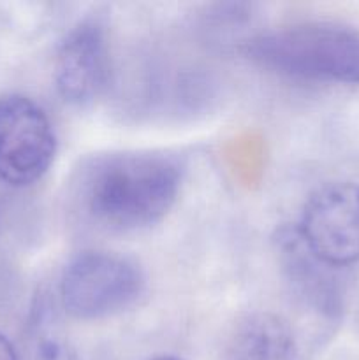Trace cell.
Segmentation results:
<instances>
[{
	"label": "cell",
	"mask_w": 359,
	"mask_h": 360,
	"mask_svg": "<svg viewBox=\"0 0 359 360\" xmlns=\"http://www.w3.org/2000/svg\"><path fill=\"white\" fill-rule=\"evenodd\" d=\"M291 326L273 313H252L239 320L227 343V360H294Z\"/></svg>",
	"instance_id": "52a82bcc"
},
{
	"label": "cell",
	"mask_w": 359,
	"mask_h": 360,
	"mask_svg": "<svg viewBox=\"0 0 359 360\" xmlns=\"http://www.w3.org/2000/svg\"><path fill=\"white\" fill-rule=\"evenodd\" d=\"M182 179L183 165L171 155L155 151L106 155L92 162L81 176V206L108 231H139L168 214Z\"/></svg>",
	"instance_id": "6da1fadb"
},
{
	"label": "cell",
	"mask_w": 359,
	"mask_h": 360,
	"mask_svg": "<svg viewBox=\"0 0 359 360\" xmlns=\"http://www.w3.org/2000/svg\"><path fill=\"white\" fill-rule=\"evenodd\" d=\"M56 137L48 115L32 98H0V181L28 186L55 160Z\"/></svg>",
	"instance_id": "5b68a950"
},
{
	"label": "cell",
	"mask_w": 359,
	"mask_h": 360,
	"mask_svg": "<svg viewBox=\"0 0 359 360\" xmlns=\"http://www.w3.org/2000/svg\"><path fill=\"white\" fill-rule=\"evenodd\" d=\"M62 301L74 319L99 320L129 309L144 290L136 262L116 253L84 252L62 276Z\"/></svg>",
	"instance_id": "3957f363"
},
{
	"label": "cell",
	"mask_w": 359,
	"mask_h": 360,
	"mask_svg": "<svg viewBox=\"0 0 359 360\" xmlns=\"http://www.w3.org/2000/svg\"><path fill=\"white\" fill-rule=\"evenodd\" d=\"M296 231L324 266L334 269L359 262V185L334 181L317 188Z\"/></svg>",
	"instance_id": "277c9868"
},
{
	"label": "cell",
	"mask_w": 359,
	"mask_h": 360,
	"mask_svg": "<svg viewBox=\"0 0 359 360\" xmlns=\"http://www.w3.org/2000/svg\"><path fill=\"white\" fill-rule=\"evenodd\" d=\"M111 76L106 27L97 18L80 21L60 44L55 58L56 90L69 104L84 105L101 97Z\"/></svg>",
	"instance_id": "8992f818"
},
{
	"label": "cell",
	"mask_w": 359,
	"mask_h": 360,
	"mask_svg": "<svg viewBox=\"0 0 359 360\" xmlns=\"http://www.w3.org/2000/svg\"><path fill=\"white\" fill-rule=\"evenodd\" d=\"M245 53L289 77L359 83V30L345 25L315 21L280 28L252 39Z\"/></svg>",
	"instance_id": "7a4b0ae2"
},
{
	"label": "cell",
	"mask_w": 359,
	"mask_h": 360,
	"mask_svg": "<svg viewBox=\"0 0 359 360\" xmlns=\"http://www.w3.org/2000/svg\"><path fill=\"white\" fill-rule=\"evenodd\" d=\"M280 252L292 290L298 292L299 297L317 311L333 315L338 308V297L327 280L326 271L331 267L324 266L306 250L298 231L282 236Z\"/></svg>",
	"instance_id": "ba28073f"
},
{
	"label": "cell",
	"mask_w": 359,
	"mask_h": 360,
	"mask_svg": "<svg viewBox=\"0 0 359 360\" xmlns=\"http://www.w3.org/2000/svg\"><path fill=\"white\" fill-rule=\"evenodd\" d=\"M0 360H20L14 345L4 334H0Z\"/></svg>",
	"instance_id": "30bf717a"
},
{
	"label": "cell",
	"mask_w": 359,
	"mask_h": 360,
	"mask_svg": "<svg viewBox=\"0 0 359 360\" xmlns=\"http://www.w3.org/2000/svg\"><path fill=\"white\" fill-rule=\"evenodd\" d=\"M150 360H182V359L171 357V355H160V357H155V359H150Z\"/></svg>",
	"instance_id": "8fae6325"
},
{
	"label": "cell",
	"mask_w": 359,
	"mask_h": 360,
	"mask_svg": "<svg viewBox=\"0 0 359 360\" xmlns=\"http://www.w3.org/2000/svg\"><path fill=\"white\" fill-rule=\"evenodd\" d=\"M25 360H77V355L65 341L39 330L32 340Z\"/></svg>",
	"instance_id": "9c48e42d"
}]
</instances>
